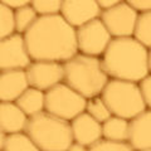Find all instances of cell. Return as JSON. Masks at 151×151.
<instances>
[{
  "label": "cell",
  "mask_w": 151,
  "mask_h": 151,
  "mask_svg": "<svg viewBox=\"0 0 151 151\" xmlns=\"http://www.w3.org/2000/svg\"><path fill=\"white\" fill-rule=\"evenodd\" d=\"M147 55L149 49L134 37L113 38L101 60L110 79L140 83L150 74Z\"/></svg>",
  "instance_id": "cell-2"
},
{
  "label": "cell",
  "mask_w": 151,
  "mask_h": 151,
  "mask_svg": "<svg viewBox=\"0 0 151 151\" xmlns=\"http://www.w3.org/2000/svg\"><path fill=\"white\" fill-rule=\"evenodd\" d=\"M29 121L24 112L15 102L0 103V130L6 135L25 132V127Z\"/></svg>",
  "instance_id": "cell-15"
},
{
  "label": "cell",
  "mask_w": 151,
  "mask_h": 151,
  "mask_svg": "<svg viewBox=\"0 0 151 151\" xmlns=\"http://www.w3.org/2000/svg\"><path fill=\"white\" fill-rule=\"evenodd\" d=\"M137 18L139 13L127 1H120L112 9L103 10L100 17L112 38L134 37Z\"/></svg>",
  "instance_id": "cell-8"
},
{
  "label": "cell",
  "mask_w": 151,
  "mask_h": 151,
  "mask_svg": "<svg viewBox=\"0 0 151 151\" xmlns=\"http://www.w3.org/2000/svg\"><path fill=\"white\" fill-rule=\"evenodd\" d=\"M129 144L135 151L151 149V110H145L130 121Z\"/></svg>",
  "instance_id": "cell-14"
},
{
  "label": "cell",
  "mask_w": 151,
  "mask_h": 151,
  "mask_svg": "<svg viewBox=\"0 0 151 151\" xmlns=\"http://www.w3.org/2000/svg\"><path fill=\"white\" fill-rule=\"evenodd\" d=\"M24 69L3 70L0 73V101L17 102L18 98L29 88Z\"/></svg>",
  "instance_id": "cell-13"
},
{
  "label": "cell",
  "mask_w": 151,
  "mask_h": 151,
  "mask_svg": "<svg viewBox=\"0 0 151 151\" xmlns=\"http://www.w3.org/2000/svg\"><path fill=\"white\" fill-rule=\"evenodd\" d=\"M70 129L74 142L81 144L86 147H91L103 139L102 124L89 116L87 112L81 113L70 121Z\"/></svg>",
  "instance_id": "cell-12"
},
{
  "label": "cell",
  "mask_w": 151,
  "mask_h": 151,
  "mask_svg": "<svg viewBox=\"0 0 151 151\" xmlns=\"http://www.w3.org/2000/svg\"><path fill=\"white\" fill-rule=\"evenodd\" d=\"M67 151H88V147H86V146H83L81 144L73 142L72 145L69 146V149Z\"/></svg>",
  "instance_id": "cell-29"
},
{
  "label": "cell",
  "mask_w": 151,
  "mask_h": 151,
  "mask_svg": "<svg viewBox=\"0 0 151 151\" xmlns=\"http://www.w3.org/2000/svg\"><path fill=\"white\" fill-rule=\"evenodd\" d=\"M1 151H40L25 132L6 136V141Z\"/></svg>",
  "instance_id": "cell-18"
},
{
  "label": "cell",
  "mask_w": 151,
  "mask_h": 151,
  "mask_svg": "<svg viewBox=\"0 0 151 151\" xmlns=\"http://www.w3.org/2000/svg\"><path fill=\"white\" fill-rule=\"evenodd\" d=\"M28 117L45 111V92L29 87L15 102Z\"/></svg>",
  "instance_id": "cell-16"
},
{
  "label": "cell",
  "mask_w": 151,
  "mask_h": 151,
  "mask_svg": "<svg viewBox=\"0 0 151 151\" xmlns=\"http://www.w3.org/2000/svg\"><path fill=\"white\" fill-rule=\"evenodd\" d=\"M134 38L145 48L151 49V12L139 14Z\"/></svg>",
  "instance_id": "cell-19"
},
{
  "label": "cell",
  "mask_w": 151,
  "mask_h": 151,
  "mask_svg": "<svg viewBox=\"0 0 151 151\" xmlns=\"http://www.w3.org/2000/svg\"><path fill=\"white\" fill-rule=\"evenodd\" d=\"M76 30L78 53L97 58L105 54L107 47L113 39L101 19H94Z\"/></svg>",
  "instance_id": "cell-7"
},
{
  "label": "cell",
  "mask_w": 151,
  "mask_h": 151,
  "mask_svg": "<svg viewBox=\"0 0 151 151\" xmlns=\"http://www.w3.org/2000/svg\"><path fill=\"white\" fill-rule=\"evenodd\" d=\"M147 64H149V73L151 74V49H149V55H147Z\"/></svg>",
  "instance_id": "cell-30"
},
{
  "label": "cell",
  "mask_w": 151,
  "mask_h": 151,
  "mask_svg": "<svg viewBox=\"0 0 151 151\" xmlns=\"http://www.w3.org/2000/svg\"><path fill=\"white\" fill-rule=\"evenodd\" d=\"M24 38L33 60L65 63L78 54L77 30L60 14L39 17Z\"/></svg>",
  "instance_id": "cell-1"
},
{
  "label": "cell",
  "mask_w": 151,
  "mask_h": 151,
  "mask_svg": "<svg viewBox=\"0 0 151 151\" xmlns=\"http://www.w3.org/2000/svg\"><path fill=\"white\" fill-rule=\"evenodd\" d=\"M101 14L102 10L97 0H63L60 10V15L74 29L94 19H100Z\"/></svg>",
  "instance_id": "cell-11"
},
{
  "label": "cell",
  "mask_w": 151,
  "mask_h": 151,
  "mask_svg": "<svg viewBox=\"0 0 151 151\" xmlns=\"http://www.w3.org/2000/svg\"><path fill=\"white\" fill-rule=\"evenodd\" d=\"M142 151H151V149H146V150H142Z\"/></svg>",
  "instance_id": "cell-31"
},
{
  "label": "cell",
  "mask_w": 151,
  "mask_h": 151,
  "mask_svg": "<svg viewBox=\"0 0 151 151\" xmlns=\"http://www.w3.org/2000/svg\"><path fill=\"white\" fill-rule=\"evenodd\" d=\"M130 121L122 117L112 116L102 124V136L113 142H129Z\"/></svg>",
  "instance_id": "cell-17"
},
{
  "label": "cell",
  "mask_w": 151,
  "mask_h": 151,
  "mask_svg": "<svg viewBox=\"0 0 151 151\" xmlns=\"http://www.w3.org/2000/svg\"><path fill=\"white\" fill-rule=\"evenodd\" d=\"M25 134L40 151H67L74 142L70 122L47 111L29 117Z\"/></svg>",
  "instance_id": "cell-4"
},
{
  "label": "cell",
  "mask_w": 151,
  "mask_h": 151,
  "mask_svg": "<svg viewBox=\"0 0 151 151\" xmlns=\"http://www.w3.org/2000/svg\"><path fill=\"white\" fill-rule=\"evenodd\" d=\"M33 62L28 50L25 38L23 34L15 33L12 37L0 40V69H27Z\"/></svg>",
  "instance_id": "cell-9"
},
{
  "label": "cell",
  "mask_w": 151,
  "mask_h": 151,
  "mask_svg": "<svg viewBox=\"0 0 151 151\" xmlns=\"http://www.w3.org/2000/svg\"><path fill=\"white\" fill-rule=\"evenodd\" d=\"M86 98L64 82L45 92V111L65 121L70 122L86 112Z\"/></svg>",
  "instance_id": "cell-6"
},
{
  "label": "cell",
  "mask_w": 151,
  "mask_h": 151,
  "mask_svg": "<svg viewBox=\"0 0 151 151\" xmlns=\"http://www.w3.org/2000/svg\"><path fill=\"white\" fill-rule=\"evenodd\" d=\"M86 112L89 116H92L94 120H97L100 124H103V122H106L110 117H112L110 108L107 107L106 102L103 101V98L101 96L87 100Z\"/></svg>",
  "instance_id": "cell-22"
},
{
  "label": "cell",
  "mask_w": 151,
  "mask_h": 151,
  "mask_svg": "<svg viewBox=\"0 0 151 151\" xmlns=\"http://www.w3.org/2000/svg\"><path fill=\"white\" fill-rule=\"evenodd\" d=\"M63 0H32V6L39 17L60 14Z\"/></svg>",
  "instance_id": "cell-23"
},
{
  "label": "cell",
  "mask_w": 151,
  "mask_h": 151,
  "mask_svg": "<svg viewBox=\"0 0 151 151\" xmlns=\"http://www.w3.org/2000/svg\"><path fill=\"white\" fill-rule=\"evenodd\" d=\"M141 94L145 101V105L147 110H151V74H149L147 77H145L142 81L139 83Z\"/></svg>",
  "instance_id": "cell-25"
},
{
  "label": "cell",
  "mask_w": 151,
  "mask_h": 151,
  "mask_svg": "<svg viewBox=\"0 0 151 151\" xmlns=\"http://www.w3.org/2000/svg\"><path fill=\"white\" fill-rule=\"evenodd\" d=\"M127 3L139 14L151 12V0H129Z\"/></svg>",
  "instance_id": "cell-26"
},
{
  "label": "cell",
  "mask_w": 151,
  "mask_h": 151,
  "mask_svg": "<svg viewBox=\"0 0 151 151\" xmlns=\"http://www.w3.org/2000/svg\"><path fill=\"white\" fill-rule=\"evenodd\" d=\"M88 151H135L129 142H113L102 139L94 144L91 147H88Z\"/></svg>",
  "instance_id": "cell-24"
},
{
  "label": "cell",
  "mask_w": 151,
  "mask_h": 151,
  "mask_svg": "<svg viewBox=\"0 0 151 151\" xmlns=\"http://www.w3.org/2000/svg\"><path fill=\"white\" fill-rule=\"evenodd\" d=\"M25 72L29 86L43 92H48L64 81V65L58 62L33 60Z\"/></svg>",
  "instance_id": "cell-10"
},
{
  "label": "cell",
  "mask_w": 151,
  "mask_h": 151,
  "mask_svg": "<svg viewBox=\"0 0 151 151\" xmlns=\"http://www.w3.org/2000/svg\"><path fill=\"white\" fill-rule=\"evenodd\" d=\"M98 5H100L101 10H108V9H112L113 6L119 5L120 0H97Z\"/></svg>",
  "instance_id": "cell-28"
},
{
  "label": "cell",
  "mask_w": 151,
  "mask_h": 151,
  "mask_svg": "<svg viewBox=\"0 0 151 151\" xmlns=\"http://www.w3.org/2000/svg\"><path fill=\"white\" fill-rule=\"evenodd\" d=\"M101 97L110 108L112 116L122 117L129 121L147 110L139 83L135 82L110 79Z\"/></svg>",
  "instance_id": "cell-5"
},
{
  "label": "cell",
  "mask_w": 151,
  "mask_h": 151,
  "mask_svg": "<svg viewBox=\"0 0 151 151\" xmlns=\"http://www.w3.org/2000/svg\"><path fill=\"white\" fill-rule=\"evenodd\" d=\"M17 33L15 12L0 1V40Z\"/></svg>",
  "instance_id": "cell-21"
},
{
  "label": "cell",
  "mask_w": 151,
  "mask_h": 151,
  "mask_svg": "<svg viewBox=\"0 0 151 151\" xmlns=\"http://www.w3.org/2000/svg\"><path fill=\"white\" fill-rule=\"evenodd\" d=\"M39 15L32 6V1L29 5L20 8L15 10V24H17V33L24 35L25 33L32 28V25L37 22Z\"/></svg>",
  "instance_id": "cell-20"
},
{
  "label": "cell",
  "mask_w": 151,
  "mask_h": 151,
  "mask_svg": "<svg viewBox=\"0 0 151 151\" xmlns=\"http://www.w3.org/2000/svg\"><path fill=\"white\" fill-rule=\"evenodd\" d=\"M1 3H4L6 6H9L10 9H13L14 12L18 10L20 8H24L27 5H29L30 1L28 0H1Z\"/></svg>",
  "instance_id": "cell-27"
},
{
  "label": "cell",
  "mask_w": 151,
  "mask_h": 151,
  "mask_svg": "<svg viewBox=\"0 0 151 151\" xmlns=\"http://www.w3.org/2000/svg\"><path fill=\"white\" fill-rule=\"evenodd\" d=\"M64 83L78 92L86 100L101 96L110 77L102 67V60L97 57L76 54L72 59L63 63Z\"/></svg>",
  "instance_id": "cell-3"
}]
</instances>
